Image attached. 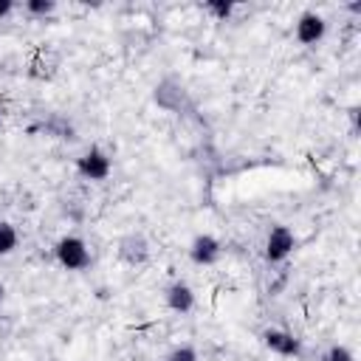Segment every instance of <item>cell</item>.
Instances as JSON below:
<instances>
[{
	"instance_id": "obj_5",
	"label": "cell",
	"mask_w": 361,
	"mask_h": 361,
	"mask_svg": "<svg viewBox=\"0 0 361 361\" xmlns=\"http://www.w3.org/2000/svg\"><path fill=\"white\" fill-rule=\"evenodd\" d=\"M262 344H265L271 353L282 355V358H299V355H302V341H299L293 333L279 330V327H268V330L262 333Z\"/></svg>"
},
{
	"instance_id": "obj_18",
	"label": "cell",
	"mask_w": 361,
	"mask_h": 361,
	"mask_svg": "<svg viewBox=\"0 0 361 361\" xmlns=\"http://www.w3.org/2000/svg\"><path fill=\"white\" fill-rule=\"evenodd\" d=\"M0 124H3V110H0Z\"/></svg>"
},
{
	"instance_id": "obj_11",
	"label": "cell",
	"mask_w": 361,
	"mask_h": 361,
	"mask_svg": "<svg viewBox=\"0 0 361 361\" xmlns=\"http://www.w3.org/2000/svg\"><path fill=\"white\" fill-rule=\"evenodd\" d=\"M20 243V234L17 228L8 223V220H0V257H8Z\"/></svg>"
},
{
	"instance_id": "obj_3",
	"label": "cell",
	"mask_w": 361,
	"mask_h": 361,
	"mask_svg": "<svg viewBox=\"0 0 361 361\" xmlns=\"http://www.w3.org/2000/svg\"><path fill=\"white\" fill-rule=\"evenodd\" d=\"M293 248H296V234L288 226H282V223L271 226V231L265 237V259L274 262V265L285 262L293 254Z\"/></svg>"
},
{
	"instance_id": "obj_15",
	"label": "cell",
	"mask_w": 361,
	"mask_h": 361,
	"mask_svg": "<svg viewBox=\"0 0 361 361\" xmlns=\"http://www.w3.org/2000/svg\"><path fill=\"white\" fill-rule=\"evenodd\" d=\"M166 361H200V358H197V350H195V347L183 344V347H175Z\"/></svg>"
},
{
	"instance_id": "obj_4",
	"label": "cell",
	"mask_w": 361,
	"mask_h": 361,
	"mask_svg": "<svg viewBox=\"0 0 361 361\" xmlns=\"http://www.w3.org/2000/svg\"><path fill=\"white\" fill-rule=\"evenodd\" d=\"M223 257V243L214 237V234H195V240L189 243V259L195 265H214L217 259Z\"/></svg>"
},
{
	"instance_id": "obj_12",
	"label": "cell",
	"mask_w": 361,
	"mask_h": 361,
	"mask_svg": "<svg viewBox=\"0 0 361 361\" xmlns=\"http://www.w3.org/2000/svg\"><path fill=\"white\" fill-rule=\"evenodd\" d=\"M203 11H209L214 20H228L234 14V3L231 0H206Z\"/></svg>"
},
{
	"instance_id": "obj_8",
	"label": "cell",
	"mask_w": 361,
	"mask_h": 361,
	"mask_svg": "<svg viewBox=\"0 0 361 361\" xmlns=\"http://www.w3.org/2000/svg\"><path fill=\"white\" fill-rule=\"evenodd\" d=\"M164 302H166V307L169 310H175V313H189L192 307H195V302H197V296H195V290L186 285V282H172L169 288H166V293H164Z\"/></svg>"
},
{
	"instance_id": "obj_9",
	"label": "cell",
	"mask_w": 361,
	"mask_h": 361,
	"mask_svg": "<svg viewBox=\"0 0 361 361\" xmlns=\"http://www.w3.org/2000/svg\"><path fill=\"white\" fill-rule=\"evenodd\" d=\"M56 71H59V54L51 48H39L34 54V59L28 62V76H34V79H51V76H56Z\"/></svg>"
},
{
	"instance_id": "obj_1",
	"label": "cell",
	"mask_w": 361,
	"mask_h": 361,
	"mask_svg": "<svg viewBox=\"0 0 361 361\" xmlns=\"http://www.w3.org/2000/svg\"><path fill=\"white\" fill-rule=\"evenodd\" d=\"M54 254H56V262H59L65 271H85V268L90 265V248H87V243H85L82 237H76V234L59 237Z\"/></svg>"
},
{
	"instance_id": "obj_6",
	"label": "cell",
	"mask_w": 361,
	"mask_h": 361,
	"mask_svg": "<svg viewBox=\"0 0 361 361\" xmlns=\"http://www.w3.org/2000/svg\"><path fill=\"white\" fill-rule=\"evenodd\" d=\"M293 34H296V39H299L302 45H316V42L324 39V34H327V23H324L322 14H316V11H305V14L296 20Z\"/></svg>"
},
{
	"instance_id": "obj_17",
	"label": "cell",
	"mask_w": 361,
	"mask_h": 361,
	"mask_svg": "<svg viewBox=\"0 0 361 361\" xmlns=\"http://www.w3.org/2000/svg\"><path fill=\"white\" fill-rule=\"evenodd\" d=\"M3 299H6V285L0 282V302H3Z\"/></svg>"
},
{
	"instance_id": "obj_16",
	"label": "cell",
	"mask_w": 361,
	"mask_h": 361,
	"mask_svg": "<svg viewBox=\"0 0 361 361\" xmlns=\"http://www.w3.org/2000/svg\"><path fill=\"white\" fill-rule=\"evenodd\" d=\"M11 11H14V3H11V0H0V20L8 17Z\"/></svg>"
},
{
	"instance_id": "obj_10",
	"label": "cell",
	"mask_w": 361,
	"mask_h": 361,
	"mask_svg": "<svg viewBox=\"0 0 361 361\" xmlns=\"http://www.w3.org/2000/svg\"><path fill=\"white\" fill-rule=\"evenodd\" d=\"M183 96H186V90H183L178 82H169V79L155 87V102H158L164 110H178L180 102H183Z\"/></svg>"
},
{
	"instance_id": "obj_2",
	"label": "cell",
	"mask_w": 361,
	"mask_h": 361,
	"mask_svg": "<svg viewBox=\"0 0 361 361\" xmlns=\"http://www.w3.org/2000/svg\"><path fill=\"white\" fill-rule=\"evenodd\" d=\"M76 172H79L85 180L102 183V180L110 178L113 161H110V155H107L102 147H90L87 152H82V158H76Z\"/></svg>"
},
{
	"instance_id": "obj_7",
	"label": "cell",
	"mask_w": 361,
	"mask_h": 361,
	"mask_svg": "<svg viewBox=\"0 0 361 361\" xmlns=\"http://www.w3.org/2000/svg\"><path fill=\"white\" fill-rule=\"evenodd\" d=\"M118 257H121V262L138 268L149 259V243L141 234H124L118 240Z\"/></svg>"
},
{
	"instance_id": "obj_14",
	"label": "cell",
	"mask_w": 361,
	"mask_h": 361,
	"mask_svg": "<svg viewBox=\"0 0 361 361\" xmlns=\"http://www.w3.org/2000/svg\"><path fill=\"white\" fill-rule=\"evenodd\" d=\"M324 361H355V353L347 344H333L324 355Z\"/></svg>"
},
{
	"instance_id": "obj_13",
	"label": "cell",
	"mask_w": 361,
	"mask_h": 361,
	"mask_svg": "<svg viewBox=\"0 0 361 361\" xmlns=\"http://www.w3.org/2000/svg\"><path fill=\"white\" fill-rule=\"evenodd\" d=\"M25 11L34 17H48L56 11V0H25Z\"/></svg>"
}]
</instances>
